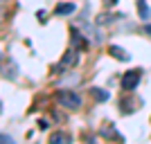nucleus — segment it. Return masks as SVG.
<instances>
[{
	"mask_svg": "<svg viewBox=\"0 0 151 144\" xmlns=\"http://www.w3.org/2000/svg\"><path fill=\"white\" fill-rule=\"evenodd\" d=\"M57 101H59V106H65V108H70V110H75V108L81 106V97L77 92H70V90H59Z\"/></svg>",
	"mask_w": 151,
	"mask_h": 144,
	"instance_id": "1",
	"label": "nucleus"
},
{
	"mask_svg": "<svg viewBox=\"0 0 151 144\" xmlns=\"http://www.w3.org/2000/svg\"><path fill=\"white\" fill-rule=\"evenodd\" d=\"M140 77H142L140 70H126L124 75H122V81H120L122 88H124V90H133V88H138Z\"/></svg>",
	"mask_w": 151,
	"mask_h": 144,
	"instance_id": "2",
	"label": "nucleus"
},
{
	"mask_svg": "<svg viewBox=\"0 0 151 144\" xmlns=\"http://www.w3.org/2000/svg\"><path fill=\"white\" fill-rule=\"evenodd\" d=\"M81 32H83V36L86 38H90L93 43H101V32L97 29V27H93V25H88V23H81Z\"/></svg>",
	"mask_w": 151,
	"mask_h": 144,
	"instance_id": "3",
	"label": "nucleus"
},
{
	"mask_svg": "<svg viewBox=\"0 0 151 144\" xmlns=\"http://www.w3.org/2000/svg\"><path fill=\"white\" fill-rule=\"evenodd\" d=\"M77 61H79V52H77L75 47H70V50L63 54L61 65H63V68H72V65H77Z\"/></svg>",
	"mask_w": 151,
	"mask_h": 144,
	"instance_id": "4",
	"label": "nucleus"
},
{
	"mask_svg": "<svg viewBox=\"0 0 151 144\" xmlns=\"http://www.w3.org/2000/svg\"><path fill=\"white\" fill-rule=\"evenodd\" d=\"M70 140H72V138H70L65 131H57V133H52V135H50V144H68Z\"/></svg>",
	"mask_w": 151,
	"mask_h": 144,
	"instance_id": "5",
	"label": "nucleus"
},
{
	"mask_svg": "<svg viewBox=\"0 0 151 144\" xmlns=\"http://www.w3.org/2000/svg\"><path fill=\"white\" fill-rule=\"evenodd\" d=\"M75 2H59L57 5V9H54V14L57 16H63V14H75Z\"/></svg>",
	"mask_w": 151,
	"mask_h": 144,
	"instance_id": "6",
	"label": "nucleus"
},
{
	"mask_svg": "<svg viewBox=\"0 0 151 144\" xmlns=\"http://www.w3.org/2000/svg\"><path fill=\"white\" fill-rule=\"evenodd\" d=\"M108 52H111V57L120 59V61H129V59H131V57H129V54L120 47V45H111V47H108Z\"/></svg>",
	"mask_w": 151,
	"mask_h": 144,
	"instance_id": "7",
	"label": "nucleus"
},
{
	"mask_svg": "<svg viewBox=\"0 0 151 144\" xmlns=\"http://www.w3.org/2000/svg\"><path fill=\"white\" fill-rule=\"evenodd\" d=\"M138 101L135 99H122V113L124 115H129V113H133V110H138Z\"/></svg>",
	"mask_w": 151,
	"mask_h": 144,
	"instance_id": "8",
	"label": "nucleus"
},
{
	"mask_svg": "<svg viewBox=\"0 0 151 144\" xmlns=\"http://www.w3.org/2000/svg\"><path fill=\"white\" fill-rule=\"evenodd\" d=\"M99 135H104V138H113V140H120V142H124V138H122V135H120V133H117V131H113V128H111V126H104V128H101V131H99Z\"/></svg>",
	"mask_w": 151,
	"mask_h": 144,
	"instance_id": "9",
	"label": "nucleus"
},
{
	"mask_svg": "<svg viewBox=\"0 0 151 144\" xmlns=\"http://www.w3.org/2000/svg\"><path fill=\"white\" fill-rule=\"evenodd\" d=\"M72 45H75V47H83V45H86L83 32H81V34H77V29H72Z\"/></svg>",
	"mask_w": 151,
	"mask_h": 144,
	"instance_id": "10",
	"label": "nucleus"
},
{
	"mask_svg": "<svg viewBox=\"0 0 151 144\" xmlns=\"http://www.w3.org/2000/svg\"><path fill=\"white\" fill-rule=\"evenodd\" d=\"M138 7H140V16H142V18H149V16H151V14H149V7H147V2H145V0H140V2H138Z\"/></svg>",
	"mask_w": 151,
	"mask_h": 144,
	"instance_id": "11",
	"label": "nucleus"
},
{
	"mask_svg": "<svg viewBox=\"0 0 151 144\" xmlns=\"http://www.w3.org/2000/svg\"><path fill=\"white\" fill-rule=\"evenodd\" d=\"M93 95H95V99H99V101L108 99V92H106V90H99V88H93Z\"/></svg>",
	"mask_w": 151,
	"mask_h": 144,
	"instance_id": "12",
	"label": "nucleus"
},
{
	"mask_svg": "<svg viewBox=\"0 0 151 144\" xmlns=\"http://www.w3.org/2000/svg\"><path fill=\"white\" fill-rule=\"evenodd\" d=\"M2 142H5V144H9V142H12V138H9L7 133H2Z\"/></svg>",
	"mask_w": 151,
	"mask_h": 144,
	"instance_id": "13",
	"label": "nucleus"
},
{
	"mask_svg": "<svg viewBox=\"0 0 151 144\" xmlns=\"http://www.w3.org/2000/svg\"><path fill=\"white\" fill-rule=\"evenodd\" d=\"M115 0H104V5H113Z\"/></svg>",
	"mask_w": 151,
	"mask_h": 144,
	"instance_id": "14",
	"label": "nucleus"
},
{
	"mask_svg": "<svg viewBox=\"0 0 151 144\" xmlns=\"http://www.w3.org/2000/svg\"><path fill=\"white\" fill-rule=\"evenodd\" d=\"M145 29H147V32H149V36H151V27H145Z\"/></svg>",
	"mask_w": 151,
	"mask_h": 144,
	"instance_id": "15",
	"label": "nucleus"
}]
</instances>
